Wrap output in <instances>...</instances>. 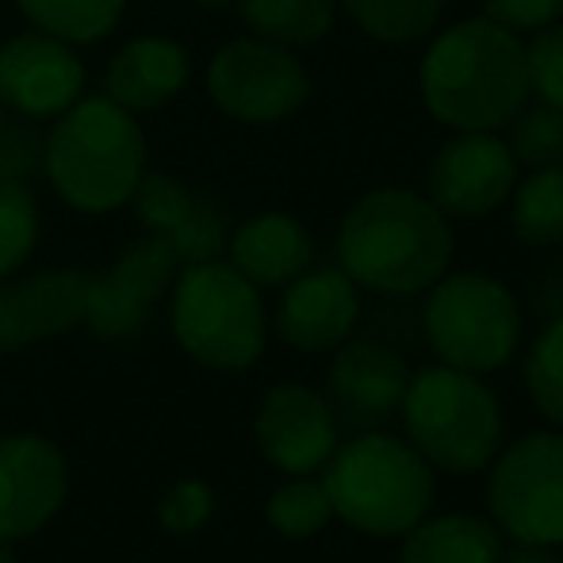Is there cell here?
I'll list each match as a JSON object with an SVG mask.
<instances>
[{
	"mask_svg": "<svg viewBox=\"0 0 563 563\" xmlns=\"http://www.w3.org/2000/svg\"><path fill=\"white\" fill-rule=\"evenodd\" d=\"M418 92L452 131H503L529 104L526 43L487 15L452 23L426 46Z\"/></svg>",
	"mask_w": 563,
	"mask_h": 563,
	"instance_id": "obj_1",
	"label": "cell"
},
{
	"mask_svg": "<svg viewBox=\"0 0 563 563\" xmlns=\"http://www.w3.org/2000/svg\"><path fill=\"white\" fill-rule=\"evenodd\" d=\"M452 223L415 188H372L338 227L341 273L379 296H418L449 273Z\"/></svg>",
	"mask_w": 563,
	"mask_h": 563,
	"instance_id": "obj_2",
	"label": "cell"
},
{
	"mask_svg": "<svg viewBox=\"0 0 563 563\" xmlns=\"http://www.w3.org/2000/svg\"><path fill=\"white\" fill-rule=\"evenodd\" d=\"M146 173V134L139 115L112 97H81L43 142V177L81 216H108L131 203Z\"/></svg>",
	"mask_w": 563,
	"mask_h": 563,
	"instance_id": "obj_3",
	"label": "cell"
},
{
	"mask_svg": "<svg viewBox=\"0 0 563 563\" xmlns=\"http://www.w3.org/2000/svg\"><path fill=\"white\" fill-rule=\"evenodd\" d=\"M334 518L368 537H402L433 510L438 479L410 441L361 433L338 445L322 479Z\"/></svg>",
	"mask_w": 563,
	"mask_h": 563,
	"instance_id": "obj_4",
	"label": "cell"
},
{
	"mask_svg": "<svg viewBox=\"0 0 563 563\" xmlns=\"http://www.w3.org/2000/svg\"><path fill=\"white\" fill-rule=\"evenodd\" d=\"M169 327L196 364L216 372H245L265 353V303L230 261L180 265L169 288Z\"/></svg>",
	"mask_w": 563,
	"mask_h": 563,
	"instance_id": "obj_5",
	"label": "cell"
},
{
	"mask_svg": "<svg viewBox=\"0 0 563 563\" xmlns=\"http://www.w3.org/2000/svg\"><path fill=\"white\" fill-rule=\"evenodd\" d=\"M402 426L422 460L449 475H475L503 449V407L475 372L449 364L410 376Z\"/></svg>",
	"mask_w": 563,
	"mask_h": 563,
	"instance_id": "obj_6",
	"label": "cell"
},
{
	"mask_svg": "<svg viewBox=\"0 0 563 563\" xmlns=\"http://www.w3.org/2000/svg\"><path fill=\"white\" fill-rule=\"evenodd\" d=\"M422 330L441 364L487 376L510 364L521 341V307L503 280L483 273H445L430 288Z\"/></svg>",
	"mask_w": 563,
	"mask_h": 563,
	"instance_id": "obj_7",
	"label": "cell"
},
{
	"mask_svg": "<svg viewBox=\"0 0 563 563\" xmlns=\"http://www.w3.org/2000/svg\"><path fill=\"white\" fill-rule=\"evenodd\" d=\"M487 510L514 544L563 549V433H529L498 452Z\"/></svg>",
	"mask_w": 563,
	"mask_h": 563,
	"instance_id": "obj_8",
	"label": "cell"
},
{
	"mask_svg": "<svg viewBox=\"0 0 563 563\" xmlns=\"http://www.w3.org/2000/svg\"><path fill=\"white\" fill-rule=\"evenodd\" d=\"M208 97L223 115L268 126L296 115L311 97V77L291 46L245 35L208 62Z\"/></svg>",
	"mask_w": 563,
	"mask_h": 563,
	"instance_id": "obj_9",
	"label": "cell"
},
{
	"mask_svg": "<svg viewBox=\"0 0 563 563\" xmlns=\"http://www.w3.org/2000/svg\"><path fill=\"white\" fill-rule=\"evenodd\" d=\"M514 185H518V162L503 134L456 131L433 154L426 196L445 219H487L510 200Z\"/></svg>",
	"mask_w": 563,
	"mask_h": 563,
	"instance_id": "obj_10",
	"label": "cell"
},
{
	"mask_svg": "<svg viewBox=\"0 0 563 563\" xmlns=\"http://www.w3.org/2000/svg\"><path fill=\"white\" fill-rule=\"evenodd\" d=\"M85 97V62L77 46L46 35L20 31L0 46V104L23 119H58Z\"/></svg>",
	"mask_w": 563,
	"mask_h": 563,
	"instance_id": "obj_11",
	"label": "cell"
},
{
	"mask_svg": "<svg viewBox=\"0 0 563 563\" xmlns=\"http://www.w3.org/2000/svg\"><path fill=\"white\" fill-rule=\"evenodd\" d=\"M180 273V257L162 234L131 242L115 257L104 276L89 280V303H85V327L100 338H131L146 322L150 307L173 288Z\"/></svg>",
	"mask_w": 563,
	"mask_h": 563,
	"instance_id": "obj_12",
	"label": "cell"
},
{
	"mask_svg": "<svg viewBox=\"0 0 563 563\" xmlns=\"http://www.w3.org/2000/svg\"><path fill=\"white\" fill-rule=\"evenodd\" d=\"M69 490L66 456L38 433L0 438V541L35 537Z\"/></svg>",
	"mask_w": 563,
	"mask_h": 563,
	"instance_id": "obj_13",
	"label": "cell"
},
{
	"mask_svg": "<svg viewBox=\"0 0 563 563\" xmlns=\"http://www.w3.org/2000/svg\"><path fill=\"white\" fill-rule=\"evenodd\" d=\"M261 456L284 475H314L338 449V418L307 384H276L253 418Z\"/></svg>",
	"mask_w": 563,
	"mask_h": 563,
	"instance_id": "obj_14",
	"label": "cell"
},
{
	"mask_svg": "<svg viewBox=\"0 0 563 563\" xmlns=\"http://www.w3.org/2000/svg\"><path fill=\"white\" fill-rule=\"evenodd\" d=\"M361 319V288L341 268H307L276 303V334L299 353H330Z\"/></svg>",
	"mask_w": 563,
	"mask_h": 563,
	"instance_id": "obj_15",
	"label": "cell"
},
{
	"mask_svg": "<svg viewBox=\"0 0 563 563\" xmlns=\"http://www.w3.org/2000/svg\"><path fill=\"white\" fill-rule=\"evenodd\" d=\"M89 280L77 268H46L0 288V353L85 327Z\"/></svg>",
	"mask_w": 563,
	"mask_h": 563,
	"instance_id": "obj_16",
	"label": "cell"
},
{
	"mask_svg": "<svg viewBox=\"0 0 563 563\" xmlns=\"http://www.w3.org/2000/svg\"><path fill=\"white\" fill-rule=\"evenodd\" d=\"M142 227L150 234H162L180 257V265L216 261L227 250V219L211 200L196 196L169 173H142L139 188L131 196Z\"/></svg>",
	"mask_w": 563,
	"mask_h": 563,
	"instance_id": "obj_17",
	"label": "cell"
},
{
	"mask_svg": "<svg viewBox=\"0 0 563 563\" xmlns=\"http://www.w3.org/2000/svg\"><path fill=\"white\" fill-rule=\"evenodd\" d=\"M410 384V368L391 345L379 341H341L330 364V391L349 422L376 426L402 407Z\"/></svg>",
	"mask_w": 563,
	"mask_h": 563,
	"instance_id": "obj_18",
	"label": "cell"
},
{
	"mask_svg": "<svg viewBox=\"0 0 563 563\" xmlns=\"http://www.w3.org/2000/svg\"><path fill=\"white\" fill-rule=\"evenodd\" d=\"M188 77H192V58L177 38L139 35L126 38L108 62L104 97L134 115L157 112L188 89Z\"/></svg>",
	"mask_w": 563,
	"mask_h": 563,
	"instance_id": "obj_19",
	"label": "cell"
},
{
	"mask_svg": "<svg viewBox=\"0 0 563 563\" xmlns=\"http://www.w3.org/2000/svg\"><path fill=\"white\" fill-rule=\"evenodd\" d=\"M230 265L257 288H284L314 261V238L296 216L265 211L227 238Z\"/></svg>",
	"mask_w": 563,
	"mask_h": 563,
	"instance_id": "obj_20",
	"label": "cell"
},
{
	"mask_svg": "<svg viewBox=\"0 0 563 563\" xmlns=\"http://www.w3.org/2000/svg\"><path fill=\"white\" fill-rule=\"evenodd\" d=\"M503 533L479 514H426L402 533L399 563H503Z\"/></svg>",
	"mask_w": 563,
	"mask_h": 563,
	"instance_id": "obj_21",
	"label": "cell"
},
{
	"mask_svg": "<svg viewBox=\"0 0 563 563\" xmlns=\"http://www.w3.org/2000/svg\"><path fill=\"white\" fill-rule=\"evenodd\" d=\"M234 4L253 35L291 51L327 38L338 15V0H234Z\"/></svg>",
	"mask_w": 563,
	"mask_h": 563,
	"instance_id": "obj_22",
	"label": "cell"
},
{
	"mask_svg": "<svg viewBox=\"0 0 563 563\" xmlns=\"http://www.w3.org/2000/svg\"><path fill=\"white\" fill-rule=\"evenodd\" d=\"M506 203H510V227L518 242L537 250L563 242V165L529 169V177L514 185Z\"/></svg>",
	"mask_w": 563,
	"mask_h": 563,
	"instance_id": "obj_23",
	"label": "cell"
},
{
	"mask_svg": "<svg viewBox=\"0 0 563 563\" xmlns=\"http://www.w3.org/2000/svg\"><path fill=\"white\" fill-rule=\"evenodd\" d=\"M35 31L69 46H89L108 38L123 20L126 0H15Z\"/></svg>",
	"mask_w": 563,
	"mask_h": 563,
	"instance_id": "obj_24",
	"label": "cell"
},
{
	"mask_svg": "<svg viewBox=\"0 0 563 563\" xmlns=\"http://www.w3.org/2000/svg\"><path fill=\"white\" fill-rule=\"evenodd\" d=\"M338 4L364 35H372L376 43L402 46L438 31L445 0H338Z\"/></svg>",
	"mask_w": 563,
	"mask_h": 563,
	"instance_id": "obj_25",
	"label": "cell"
},
{
	"mask_svg": "<svg viewBox=\"0 0 563 563\" xmlns=\"http://www.w3.org/2000/svg\"><path fill=\"white\" fill-rule=\"evenodd\" d=\"M265 518L280 537L303 541V537H314L330 526L334 506H330V495H327V487H322V479L291 475L288 483H280V487L268 495Z\"/></svg>",
	"mask_w": 563,
	"mask_h": 563,
	"instance_id": "obj_26",
	"label": "cell"
},
{
	"mask_svg": "<svg viewBox=\"0 0 563 563\" xmlns=\"http://www.w3.org/2000/svg\"><path fill=\"white\" fill-rule=\"evenodd\" d=\"M506 131L514 162L526 169H544V165H563V112L537 100V108H521Z\"/></svg>",
	"mask_w": 563,
	"mask_h": 563,
	"instance_id": "obj_27",
	"label": "cell"
},
{
	"mask_svg": "<svg viewBox=\"0 0 563 563\" xmlns=\"http://www.w3.org/2000/svg\"><path fill=\"white\" fill-rule=\"evenodd\" d=\"M38 242V200L20 180H0V280L12 276Z\"/></svg>",
	"mask_w": 563,
	"mask_h": 563,
	"instance_id": "obj_28",
	"label": "cell"
},
{
	"mask_svg": "<svg viewBox=\"0 0 563 563\" xmlns=\"http://www.w3.org/2000/svg\"><path fill=\"white\" fill-rule=\"evenodd\" d=\"M526 387L541 418L563 430V314L541 330L526 356Z\"/></svg>",
	"mask_w": 563,
	"mask_h": 563,
	"instance_id": "obj_29",
	"label": "cell"
},
{
	"mask_svg": "<svg viewBox=\"0 0 563 563\" xmlns=\"http://www.w3.org/2000/svg\"><path fill=\"white\" fill-rule=\"evenodd\" d=\"M526 74L529 97L563 112V23L533 31L526 43Z\"/></svg>",
	"mask_w": 563,
	"mask_h": 563,
	"instance_id": "obj_30",
	"label": "cell"
},
{
	"mask_svg": "<svg viewBox=\"0 0 563 563\" xmlns=\"http://www.w3.org/2000/svg\"><path fill=\"white\" fill-rule=\"evenodd\" d=\"M43 142L46 134L35 131V119H4V126H0V180L27 185L35 173H43Z\"/></svg>",
	"mask_w": 563,
	"mask_h": 563,
	"instance_id": "obj_31",
	"label": "cell"
},
{
	"mask_svg": "<svg viewBox=\"0 0 563 563\" xmlns=\"http://www.w3.org/2000/svg\"><path fill=\"white\" fill-rule=\"evenodd\" d=\"M211 510H216V490L203 479H180L165 490V498L157 503V521L169 533H196L200 526H208Z\"/></svg>",
	"mask_w": 563,
	"mask_h": 563,
	"instance_id": "obj_32",
	"label": "cell"
},
{
	"mask_svg": "<svg viewBox=\"0 0 563 563\" xmlns=\"http://www.w3.org/2000/svg\"><path fill=\"white\" fill-rule=\"evenodd\" d=\"M483 15L503 23L506 31H541L549 23H560L563 0H487Z\"/></svg>",
	"mask_w": 563,
	"mask_h": 563,
	"instance_id": "obj_33",
	"label": "cell"
},
{
	"mask_svg": "<svg viewBox=\"0 0 563 563\" xmlns=\"http://www.w3.org/2000/svg\"><path fill=\"white\" fill-rule=\"evenodd\" d=\"M503 563H563L556 549H533V544H518L514 552H503Z\"/></svg>",
	"mask_w": 563,
	"mask_h": 563,
	"instance_id": "obj_34",
	"label": "cell"
},
{
	"mask_svg": "<svg viewBox=\"0 0 563 563\" xmlns=\"http://www.w3.org/2000/svg\"><path fill=\"white\" fill-rule=\"evenodd\" d=\"M196 8H203V12H219V8H230L234 0H192Z\"/></svg>",
	"mask_w": 563,
	"mask_h": 563,
	"instance_id": "obj_35",
	"label": "cell"
},
{
	"mask_svg": "<svg viewBox=\"0 0 563 563\" xmlns=\"http://www.w3.org/2000/svg\"><path fill=\"white\" fill-rule=\"evenodd\" d=\"M0 563H20L12 552V541H0Z\"/></svg>",
	"mask_w": 563,
	"mask_h": 563,
	"instance_id": "obj_36",
	"label": "cell"
},
{
	"mask_svg": "<svg viewBox=\"0 0 563 563\" xmlns=\"http://www.w3.org/2000/svg\"><path fill=\"white\" fill-rule=\"evenodd\" d=\"M4 119H8V108H4V104H0V126H4Z\"/></svg>",
	"mask_w": 563,
	"mask_h": 563,
	"instance_id": "obj_37",
	"label": "cell"
}]
</instances>
